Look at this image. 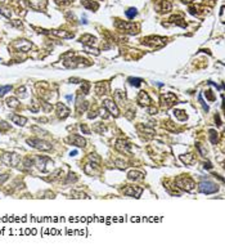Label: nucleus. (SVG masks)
Wrapping results in <instances>:
<instances>
[{"label": "nucleus", "mask_w": 225, "mask_h": 251, "mask_svg": "<svg viewBox=\"0 0 225 251\" xmlns=\"http://www.w3.org/2000/svg\"><path fill=\"white\" fill-rule=\"evenodd\" d=\"M68 141L71 142L72 144H75V146H77V147H84L85 146V139L84 138H81V137H79V135H71L68 138Z\"/></svg>", "instance_id": "nucleus-6"}, {"label": "nucleus", "mask_w": 225, "mask_h": 251, "mask_svg": "<svg viewBox=\"0 0 225 251\" xmlns=\"http://www.w3.org/2000/svg\"><path fill=\"white\" fill-rule=\"evenodd\" d=\"M142 188H139V187H134V186H129V187H126L122 192L126 194V196H131V197H139L140 196V193H142Z\"/></svg>", "instance_id": "nucleus-5"}, {"label": "nucleus", "mask_w": 225, "mask_h": 251, "mask_svg": "<svg viewBox=\"0 0 225 251\" xmlns=\"http://www.w3.org/2000/svg\"><path fill=\"white\" fill-rule=\"evenodd\" d=\"M0 10H2V13H3V14L5 16V17H10V12H8V9H5V8H2V9H0Z\"/></svg>", "instance_id": "nucleus-21"}, {"label": "nucleus", "mask_w": 225, "mask_h": 251, "mask_svg": "<svg viewBox=\"0 0 225 251\" xmlns=\"http://www.w3.org/2000/svg\"><path fill=\"white\" fill-rule=\"evenodd\" d=\"M5 179H8V175H7V174H4V175H3V178H2V179H0V184H2V183L4 182V180H5Z\"/></svg>", "instance_id": "nucleus-23"}, {"label": "nucleus", "mask_w": 225, "mask_h": 251, "mask_svg": "<svg viewBox=\"0 0 225 251\" xmlns=\"http://www.w3.org/2000/svg\"><path fill=\"white\" fill-rule=\"evenodd\" d=\"M12 121L14 122V124H17V125H25L26 124V121H27V119L26 117H22V116H18V115H13L12 116Z\"/></svg>", "instance_id": "nucleus-13"}, {"label": "nucleus", "mask_w": 225, "mask_h": 251, "mask_svg": "<svg viewBox=\"0 0 225 251\" xmlns=\"http://www.w3.org/2000/svg\"><path fill=\"white\" fill-rule=\"evenodd\" d=\"M108 92V88H107V85H106V84H98V85H96V93L98 94H99V95H102V94H106Z\"/></svg>", "instance_id": "nucleus-15"}, {"label": "nucleus", "mask_w": 225, "mask_h": 251, "mask_svg": "<svg viewBox=\"0 0 225 251\" xmlns=\"http://www.w3.org/2000/svg\"><path fill=\"white\" fill-rule=\"evenodd\" d=\"M116 164L118 165V167H121V169H125V167H126V164H125V162H121V161H116Z\"/></svg>", "instance_id": "nucleus-22"}, {"label": "nucleus", "mask_w": 225, "mask_h": 251, "mask_svg": "<svg viewBox=\"0 0 225 251\" xmlns=\"http://www.w3.org/2000/svg\"><path fill=\"white\" fill-rule=\"evenodd\" d=\"M12 89V86H0V97H2V95H4L7 92H9Z\"/></svg>", "instance_id": "nucleus-20"}, {"label": "nucleus", "mask_w": 225, "mask_h": 251, "mask_svg": "<svg viewBox=\"0 0 225 251\" xmlns=\"http://www.w3.org/2000/svg\"><path fill=\"white\" fill-rule=\"evenodd\" d=\"M138 101H139L140 104H149L151 103V98H149V95L145 92H140Z\"/></svg>", "instance_id": "nucleus-9"}, {"label": "nucleus", "mask_w": 225, "mask_h": 251, "mask_svg": "<svg viewBox=\"0 0 225 251\" xmlns=\"http://www.w3.org/2000/svg\"><path fill=\"white\" fill-rule=\"evenodd\" d=\"M2 161L4 162V164H7V165H12V166H16L17 164H18V161H19V157L16 155V153H5V155L3 156V159H2Z\"/></svg>", "instance_id": "nucleus-4"}, {"label": "nucleus", "mask_w": 225, "mask_h": 251, "mask_svg": "<svg viewBox=\"0 0 225 251\" xmlns=\"http://www.w3.org/2000/svg\"><path fill=\"white\" fill-rule=\"evenodd\" d=\"M129 81H130L131 85H134V86H139V85H140V82H142V80H140V79H136V77H135V79L130 77Z\"/></svg>", "instance_id": "nucleus-18"}, {"label": "nucleus", "mask_w": 225, "mask_h": 251, "mask_svg": "<svg viewBox=\"0 0 225 251\" xmlns=\"http://www.w3.org/2000/svg\"><path fill=\"white\" fill-rule=\"evenodd\" d=\"M7 103H8V106H9V107H12V108H16V107H18V101H17L16 98H9V99L7 101Z\"/></svg>", "instance_id": "nucleus-17"}, {"label": "nucleus", "mask_w": 225, "mask_h": 251, "mask_svg": "<svg viewBox=\"0 0 225 251\" xmlns=\"http://www.w3.org/2000/svg\"><path fill=\"white\" fill-rule=\"evenodd\" d=\"M14 47L18 48V49H21L22 52H27V50L31 48V43H29L27 40H19L18 43L14 44Z\"/></svg>", "instance_id": "nucleus-8"}, {"label": "nucleus", "mask_w": 225, "mask_h": 251, "mask_svg": "<svg viewBox=\"0 0 225 251\" xmlns=\"http://www.w3.org/2000/svg\"><path fill=\"white\" fill-rule=\"evenodd\" d=\"M128 178L130 180H139V179L143 178V173H140V171H130L129 175H128Z\"/></svg>", "instance_id": "nucleus-14"}, {"label": "nucleus", "mask_w": 225, "mask_h": 251, "mask_svg": "<svg viewBox=\"0 0 225 251\" xmlns=\"http://www.w3.org/2000/svg\"><path fill=\"white\" fill-rule=\"evenodd\" d=\"M200 191L202 193H206V194H211V193H215L217 191V186L212 182H210V180H206V182H202L200 184Z\"/></svg>", "instance_id": "nucleus-2"}, {"label": "nucleus", "mask_w": 225, "mask_h": 251, "mask_svg": "<svg viewBox=\"0 0 225 251\" xmlns=\"http://www.w3.org/2000/svg\"><path fill=\"white\" fill-rule=\"evenodd\" d=\"M117 26L120 27V29H122V30H126V31H130V32H134L133 30H135V26L133 25V23H122V22H117Z\"/></svg>", "instance_id": "nucleus-11"}, {"label": "nucleus", "mask_w": 225, "mask_h": 251, "mask_svg": "<svg viewBox=\"0 0 225 251\" xmlns=\"http://www.w3.org/2000/svg\"><path fill=\"white\" fill-rule=\"evenodd\" d=\"M77 155V151H74V152H71V156H76Z\"/></svg>", "instance_id": "nucleus-24"}, {"label": "nucleus", "mask_w": 225, "mask_h": 251, "mask_svg": "<svg viewBox=\"0 0 225 251\" xmlns=\"http://www.w3.org/2000/svg\"><path fill=\"white\" fill-rule=\"evenodd\" d=\"M0 2H4V0H0Z\"/></svg>", "instance_id": "nucleus-26"}, {"label": "nucleus", "mask_w": 225, "mask_h": 251, "mask_svg": "<svg viewBox=\"0 0 225 251\" xmlns=\"http://www.w3.org/2000/svg\"><path fill=\"white\" fill-rule=\"evenodd\" d=\"M49 161L48 157H37L36 159V165L41 171H47V167H45V162Z\"/></svg>", "instance_id": "nucleus-10"}, {"label": "nucleus", "mask_w": 225, "mask_h": 251, "mask_svg": "<svg viewBox=\"0 0 225 251\" xmlns=\"http://www.w3.org/2000/svg\"><path fill=\"white\" fill-rule=\"evenodd\" d=\"M104 106H106V108H108V111L112 114V115H115V116H118V108H117V106L112 102V101H109V99H107V101H104Z\"/></svg>", "instance_id": "nucleus-7"}, {"label": "nucleus", "mask_w": 225, "mask_h": 251, "mask_svg": "<svg viewBox=\"0 0 225 251\" xmlns=\"http://www.w3.org/2000/svg\"><path fill=\"white\" fill-rule=\"evenodd\" d=\"M176 184H178V187H180L181 189H185V191H192L193 187H194L193 180L189 179V178H184V176L178 178L176 179Z\"/></svg>", "instance_id": "nucleus-3"}, {"label": "nucleus", "mask_w": 225, "mask_h": 251, "mask_svg": "<svg viewBox=\"0 0 225 251\" xmlns=\"http://www.w3.org/2000/svg\"><path fill=\"white\" fill-rule=\"evenodd\" d=\"M82 4L85 5L86 8H91V9H93V8H94V9H96V8H98V4H95V3H88L86 0H84V2H82Z\"/></svg>", "instance_id": "nucleus-19"}, {"label": "nucleus", "mask_w": 225, "mask_h": 251, "mask_svg": "<svg viewBox=\"0 0 225 251\" xmlns=\"http://www.w3.org/2000/svg\"><path fill=\"white\" fill-rule=\"evenodd\" d=\"M27 143H29L31 147L41 149V151H49V149H52V144L50 143H48L45 141H41V139H37V138L27 139Z\"/></svg>", "instance_id": "nucleus-1"}, {"label": "nucleus", "mask_w": 225, "mask_h": 251, "mask_svg": "<svg viewBox=\"0 0 225 251\" xmlns=\"http://www.w3.org/2000/svg\"><path fill=\"white\" fill-rule=\"evenodd\" d=\"M183 2H193V0H183Z\"/></svg>", "instance_id": "nucleus-25"}, {"label": "nucleus", "mask_w": 225, "mask_h": 251, "mask_svg": "<svg viewBox=\"0 0 225 251\" xmlns=\"http://www.w3.org/2000/svg\"><path fill=\"white\" fill-rule=\"evenodd\" d=\"M136 9L135 8H130V9H128L126 10V16H128V18H134L135 16H136Z\"/></svg>", "instance_id": "nucleus-16"}, {"label": "nucleus", "mask_w": 225, "mask_h": 251, "mask_svg": "<svg viewBox=\"0 0 225 251\" xmlns=\"http://www.w3.org/2000/svg\"><path fill=\"white\" fill-rule=\"evenodd\" d=\"M57 108H58V116L59 117H66V116H68V114H69V111H68V108L64 106V104H58L57 106Z\"/></svg>", "instance_id": "nucleus-12"}]
</instances>
